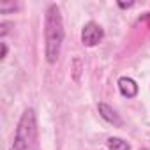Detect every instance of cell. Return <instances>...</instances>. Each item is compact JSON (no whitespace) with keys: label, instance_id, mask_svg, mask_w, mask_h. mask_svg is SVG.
<instances>
[{"label":"cell","instance_id":"obj_11","mask_svg":"<svg viewBox=\"0 0 150 150\" xmlns=\"http://www.w3.org/2000/svg\"><path fill=\"white\" fill-rule=\"evenodd\" d=\"M141 150H145V148H141Z\"/></svg>","mask_w":150,"mask_h":150},{"label":"cell","instance_id":"obj_1","mask_svg":"<svg viewBox=\"0 0 150 150\" xmlns=\"http://www.w3.org/2000/svg\"><path fill=\"white\" fill-rule=\"evenodd\" d=\"M64 21H62V14L57 4H51L46 11V18H44V55H46V62L48 64H57V60L60 58V51H62V44H64Z\"/></svg>","mask_w":150,"mask_h":150},{"label":"cell","instance_id":"obj_8","mask_svg":"<svg viewBox=\"0 0 150 150\" xmlns=\"http://www.w3.org/2000/svg\"><path fill=\"white\" fill-rule=\"evenodd\" d=\"M80 72H81V60L74 58V80H80Z\"/></svg>","mask_w":150,"mask_h":150},{"label":"cell","instance_id":"obj_4","mask_svg":"<svg viewBox=\"0 0 150 150\" xmlns=\"http://www.w3.org/2000/svg\"><path fill=\"white\" fill-rule=\"evenodd\" d=\"M118 90H120V94H122L124 97L132 99V97L138 96L139 87H138V83H136L132 78H129V76H122V78L118 80Z\"/></svg>","mask_w":150,"mask_h":150},{"label":"cell","instance_id":"obj_7","mask_svg":"<svg viewBox=\"0 0 150 150\" xmlns=\"http://www.w3.org/2000/svg\"><path fill=\"white\" fill-rule=\"evenodd\" d=\"M16 9H18V4H14V2H2L0 4V13L2 14H7V13L16 11Z\"/></svg>","mask_w":150,"mask_h":150},{"label":"cell","instance_id":"obj_5","mask_svg":"<svg viewBox=\"0 0 150 150\" xmlns=\"http://www.w3.org/2000/svg\"><path fill=\"white\" fill-rule=\"evenodd\" d=\"M97 111H99V115H101L108 124H113L115 127H120V125H122V118L118 117V113H117L110 104L99 103V104H97Z\"/></svg>","mask_w":150,"mask_h":150},{"label":"cell","instance_id":"obj_9","mask_svg":"<svg viewBox=\"0 0 150 150\" xmlns=\"http://www.w3.org/2000/svg\"><path fill=\"white\" fill-rule=\"evenodd\" d=\"M6 57H7V44H6V42H2V57H0V58L4 60Z\"/></svg>","mask_w":150,"mask_h":150},{"label":"cell","instance_id":"obj_6","mask_svg":"<svg viewBox=\"0 0 150 150\" xmlns=\"http://www.w3.org/2000/svg\"><path fill=\"white\" fill-rule=\"evenodd\" d=\"M108 148L110 150H131V145L122 138L111 136V138H108Z\"/></svg>","mask_w":150,"mask_h":150},{"label":"cell","instance_id":"obj_2","mask_svg":"<svg viewBox=\"0 0 150 150\" xmlns=\"http://www.w3.org/2000/svg\"><path fill=\"white\" fill-rule=\"evenodd\" d=\"M37 145V120L35 111L27 108L18 122L16 134L9 150H35Z\"/></svg>","mask_w":150,"mask_h":150},{"label":"cell","instance_id":"obj_10","mask_svg":"<svg viewBox=\"0 0 150 150\" xmlns=\"http://www.w3.org/2000/svg\"><path fill=\"white\" fill-rule=\"evenodd\" d=\"M132 6H134V2H127V4L118 2V7H122V9H127V7H132Z\"/></svg>","mask_w":150,"mask_h":150},{"label":"cell","instance_id":"obj_3","mask_svg":"<svg viewBox=\"0 0 150 150\" xmlns=\"http://www.w3.org/2000/svg\"><path fill=\"white\" fill-rule=\"evenodd\" d=\"M104 37V30L101 25H97L96 21H88L83 28H81V42L87 48L97 46Z\"/></svg>","mask_w":150,"mask_h":150}]
</instances>
